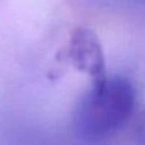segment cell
Instances as JSON below:
<instances>
[{"label": "cell", "mask_w": 145, "mask_h": 145, "mask_svg": "<svg viewBox=\"0 0 145 145\" xmlns=\"http://www.w3.org/2000/svg\"><path fill=\"white\" fill-rule=\"evenodd\" d=\"M135 108V89L125 78H107L93 87L76 103L72 129L79 140L99 143L117 134Z\"/></svg>", "instance_id": "cell-1"}, {"label": "cell", "mask_w": 145, "mask_h": 145, "mask_svg": "<svg viewBox=\"0 0 145 145\" xmlns=\"http://www.w3.org/2000/svg\"><path fill=\"white\" fill-rule=\"evenodd\" d=\"M65 56L78 71L92 78L93 84L107 79L105 54L94 31L85 27L76 28L70 36Z\"/></svg>", "instance_id": "cell-2"}]
</instances>
